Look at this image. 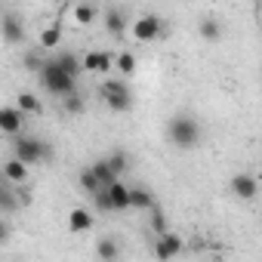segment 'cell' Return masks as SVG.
<instances>
[{
  "instance_id": "cell-1",
  "label": "cell",
  "mask_w": 262,
  "mask_h": 262,
  "mask_svg": "<svg viewBox=\"0 0 262 262\" xmlns=\"http://www.w3.org/2000/svg\"><path fill=\"white\" fill-rule=\"evenodd\" d=\"M167 136H170V142L179 145V148H194L198 139H201V123H198V117H191V114H176V117H170V123H167Z\"/></svg>"
},
{
  "instance_id": "cell-2",
  "label": "cell",
  "mask_w": 262,
  "mask_h": 262,
  "mask_svg": "<svg viewBox=\"0 0 262 262\" xmlns=\"http://www.w3.org/2000/svg\"><path fill=\"white\" fill-rule=\"evenodd\" d=\"M37 74H40V80H43V86L50 90V93H56V96H71V93H77L74 90V83L77 80H71L53 59H47V62H40V68H37Z\"/></svg>"
},
{
  "instance_id": "cell-3",
  "label": "cell",
  "mask_w": 262,
  "mask_h": 262,
  "mask_svg": "<svg viewBox=\"0 0 262 262\" xmlns=\"http://www.w3.org/2000/svg\"><path fill=\"white\" fill-rule=\"evenodd\" d=\"M13 158L28 167V164L47 161V158H50V145L40 142V139H31V136H16V139H13Z\"/></svg>"
},
{
  "instance_id": "cell-4",
  "label": "cell",
  "mask_w": 262,
  "mask_h": 262,
  "mask_svg": "<svg viewBox=\"0 0 262 262\" xmlns=\"http://www.w3.org/2000/svg\"><path fill=\"white\" fill-rule=\"evenodd\" d=\"M96 198V207L99 210H105V213H120V210H129V188L117 179V182H111L108 188H102L99 194H93Z\"/></svg>"
},
{
  "instance_id": "cell-5",
  "label": "cell",
  "mask_w": 262,
  "mask_h": 262,
  "mask_svg": "<svg viewBox=\"0 0 262 262\" xmlns=\"http://www.w3.org/2000/svg\"><path fill=\"white\" fill-rule=\"evenodd\" d=\"M102 96H105V105L111 111H129V105H133V93H129V86L123 80H105Z\"/></svg>"
},
{
  "instance_id": "cell-6",
  "label": "cell",
  "mask_w": 262,
  "mask_h": 262,
  "mask_svg": "<svg viewBox=\"0 0 262 262\" xmlns=\"http://www.w3.org/2000/svg\"><path fill=\"white\" fill-rule=\"evenodd\" d=\"M182 247H185V241H182L176 231H164V234H158L155 256H158L161 262H170V259H176V256L182 253Z\"/></svg>"
},
{
  "instance_id": "cell-7",
  "label": "cell",
  "mask_w": 262,
  "mask_h": 262,
  "mask_svg": "<svg viewBox=\"0 0 262 262\" xmlns=\"http://www.w3.org/2000/svg\"><path fill=\"white\" fill-rule=\"evenodd\" d=\"M22 123H25V114L16 108V105H4L0 108V133L4 136H19V129H22Z\"/></svg>"
},
{
  "instance_id": "cell-8",
  "label": "cell",
  "mask_w": 262,
  "mask_h": 262,
  "mask_svg": "<svg viewBox=\"0 0 262 262\" xmlns=\"http://www.w3.org/2000/svg\"><path fill=\"white\" fill-rule=\"evenodd\" d=\"M161 31H164V22H161L158 16H142V19L133 25V37H136V40H142V43L158 40V37H161Z\"/></svg>"
},
{
  "instance_id": "cell-9",
  "label": "cell",
  "mask_w": 262,
  "mask_h": 262,
  "mask_svg": "<svg viewBox=\"0 0 262 262\" xmlns=\"http://www.w3.org/2000/svg\"><path fill=\"white\" fill-rule=\"evenodd\" d=\"M111 65H114V59H111V53H105V50H90V53L83 56V62H80V68L96 71V74H105Z\"/></svg>"
},
{
  "instance_id": "cell-10",
  "label": "cell",
  "mask_w": 262,
  "mask_h": 262,
  "mask_svg": "<svg viewBox=\"0 0 262 262\" xmlns=\"http://www.w3.org/2000/svg\"><path fill=\"white\" fill-rule=\"evenodd\" d=\"M231 191H234L241 201H253L256 191H259V185H256V179H253L250 173H237V176L231 179Z\"/></svg>"
},
{
  "instance_id": "cell-11",
  "label": "cell",
  "mask_w": 262,
  "mask_h": 262,
  "mask_svg": "<svg viewBox=\"0 0 262 262\" xmlns=\"http://www.w3.org/2000/svg\"><path fill=\"white\" fill-rule=\"evenodd\" d=\"M0 31H4V40L7 43H22L25 40V28H22V19L19 16H4Z\"/></svg>"
},
{
  "instance_id": "cell-12",
  "label": "cell",
  "mask_w": 262,
  "mask_h": 262,
  "mask_svg": "<svg viewBox=\"0 0 262 262\" xmlns=\"http://www.w3.org/2000/svg\"><path fill=\"white\" fill-rule=\"evenodd\" d=\"M53 62H56V65H59V68H62V71H65V74L71 77V80H77V74H80V59H77V56H74L71 50L59 53V56H56Z\"/></svg>"
},
{
  "instance_id": "cell-13",
  "label": "cell",
  "mask_w": 262,
  "mask_h": 262,
  "mask_svg": "<svg viewBox=\"0 0 262 262\" xmlns=\"http://www.w3.org/2000/svg\"><path fill=\"white\" fill-rule=\"evenodd\" d=\"M4 179H7V182H16V185H22V182L28 179V167H25L22 161L10 158V161L4 164Z\"/></svg>"
},
{
  "instance_id": "cell-14",
  "label": "cell",
  "mask_w": 262,
  "mask_h": 262,
  "mask_svg": "<svg viewBox=\"0 0 262 262\" xmlns=\"http://www.w3.org/2000/svg\"><path fill=\"white\" fill-rule=\"evenodd\" d=\"M129 207H136V210H151L158 207L155 204V194L148 188H129Z\"/></svg>"
},
{
  "instance_id": "cell-15",
  "label": "cell",
  "mask_w": 262,
  "mask_h": 262,
  "mask_svg": "<svg viewBox=\"0 0 262 262\" xmlns=\"http://www.w3.org/2000/svg\"><path fill=\"white\" fill-rule=\"evenodd\" d=\"M90 225H93V219H90V213L86 210H80V207H74L71 213H68V228L71 231H90Z\"/></svg>"
},
{
  "instance_id": "cell-16",
  "label": "cell",
  "mask_w": 262,
  "mask_h": 262,
  "mask_svg": "<svg viewBox=\"0 0 262 262\" xmlns=\"http://www.w3.org/2000/svg\"><path fill=\"white\" fill-rule=\"evenodd\" d=\"M16 108H19L22 114H37V111H43V105H40V99H37L34 93H19V96H16Z\"/></svg>"
},
{
  "instance_id": "cell-17",
  "label": "cell",
  "mask_w": 262,
  "mask_h": 262,
  "mask_svg": "<svg viewBox=\"0 0 262 262\" xmlns=\"http://www.w3.org/2000/svg\"><path fill=\"white\" fill-rule=\"evenodd\" d=\"M86 170H90V173L96 176V182H99L102 188H108L111 182H117V176L111 173V167H108L105 161H96V164H93V167H86Z\"/></svg>"
},
{
  "instance_id": "cell-18",
  "label": "cell",
  "mask_w": 262,
  "mask_h": 262,
  "mask_svg": "<svg viewBox=\"0 0 262 262\" xmlns=\"http://www.w3.org/2000/svg\"><path fill=\"white\" fill-rule=\"evenodd\" d=\"M59 43H62V28H59V22L40 31V50H56Z\"/></svg>"
},
{
  "instance_id": "cell-19",
  "label": "cell",
  "mask_w": 262,
  "mask_h": 262,
  "mask_svg": "<svg viewBox=\"0 0 262 262\" xmlns=\"http://www.w3.org/2000/svg\"><path fill=\"white\" fill-rule=\"evenodd\" d=\"M105 164L111 167V173H114V176H120V173H126V167H129V158H126V151H123V148H114V151L105 158Z\"/></svg>"
},
{
  "instance_id": "cell-20",
  "label": "cell",
  "mask_w": 262,
  "mask_h": 262,
  "mask_svg": "<svg viewBox=\"0 0 262 262\" xmlns=\"http://www.w3.org/2000/svg\"><path fill=\"white\" fill-rule=\"evenodd\" d=\"M96 253H99V259H102V262H117V256H120L117 241H111V237H102V241L96 244Z\"/></svg>"
},
{
  "instance_id": "cell-21",
  "label": "cell",
  "mask_w": 262,
  "mask_h": 262,
  "mask_svg": "<svg viewBox=\"0 0 262 262\" xmlns=\"http://www.w3.org/2000/svg\"><path fill=\"white\" fill-rule=\"evenodd\" d=\"M96 13H99V10H96L93 4H80V7H74V22H77V25H90V22L96 19Z\"/></svg>"
},
{
  "instance_id": "cell-22",
  "label": "cell",
  "mask_w": 262,
  "mask_h": 262,
  "mask_svg": "<svg viewBox=\"0 0 262 262\" xmlns=\"http://www.w3.org/2000/svg\"><path fill=\"white\" fill-rule=\"evenodd\" d=\"M105 25H108L111 34H120V31H123V13H120V10H108V13H105Z\"/></svg>"
},
{
  "instance_id": "cell-23",
  "label": "cell",
  "mask_w": 262,
  "mask_h": 262,
  "mask_svg": "<svg viewBox=\"0 0 262 262\" xmlns=\"http://www.w3.org/2000/svg\"><path fill=\"white\" fill-rule=\"evenodd\" d=\"M219 34H222V28H219L216 19H204L201 22V37L204 40H219Z\"/></svg>"
},
{
  "instance_id": "cell-24",
  "label": "cell",
  "mask_w": 262,
  "mask_h": 262,
  "mask_svg": "<svg viewBox=\"0 0 262 262\" xmlns=\"http://www.w3.org/2000/svg\"><path fill=\"white\" fill-rule=\"evenodd\" d=\"M80 188L90 191V194H99V191H102V185L96 182V176H93L90 170H80Z\"/></svg>"
},
{
  "instance_id": "cell-25",
  "label": "cell",
  "mask_w": 262,
  "mask_h": 262,
  "mask_svg": "<svg viewBox=\"0 0 262 262\" xmlns=\"http://www.w3.org/2000/svg\"><path fill=\"white\" fill-rule=\"evenodd\" d=\"M117 71H120V74H133V71H136L133 53H120V56H117Z\"/></svg>"
},
{
  "instance_id": "cell-26",
  "label": "cell",
  "mask_w": 262,
  "mask_h": 262,
  "mask_svg": "<svg viewBox=\"0 0 262 262\" xmlns=\"http://www.w3.org/2000/svg\"><path fill=\"white\" fill-rule=\"evenodd\" d=\"M0 210H16V201H13V191L7 188V182H0Z\"/></svg>"
},
{
  "instance_id": "cell-27",
  "label": "cell",
  "mask_w": 262,
  "mask_h": 262,
  "mask_svg": "<svg viewBox=\"0 0 262 262\" xmlns=\"http://www.w3.org/2000/svg\"><path fill=\"white\" fill-rule=\"evenodd\" d=\"M65 111H68V114H80V111H83V99H80L77 93L65 96Z\"/></svg>"
},
{
  "instance_id": "cell-28",
  "label": "cell",
  "mask_w": 262,
  "mask_h": 262,
  "mask_svg": "<svg viewBox=\"0 0 262 262\" xmlns=\"http://www.w3.org/2000/svg\"><path fill=\"white\" fill-rule=\"evenodd\" d=\"M151 228H155L158 234H164V231H167V216H164L158 207H151Z\"/></svg>"
},
{
  "instance_id": "cell-29",
  "label": "cell",
  "mask_w": 262,
  "mask_h": 262,
  "mask_svg": "<svg viewBox=\"0 0 262 262\" xmlns=\"http://www.w3.org/2000/svg\"><path fill=\"white\" fill-rule=\"evenodd\" d=\"M25 65H28V68H34V71H37V68H40V59H37V56H34V53H28V56H25Z\"/></svg>"
},
{
  "instance_id": "cell-30",
  "label": "cell",
  "mask_w": 262,
  "mask_h": 262,
  "mask_svg": "<svg viewBox=\"0 0 262 262\" xmlns=\"http://www.w3.org/2000/svg\"><path fill=\"white\" fill-rule=\"evenodd\" d=\"M4 234H7V228H4V225H0V241H4Z\"/></svg>"
}]
</instances>
